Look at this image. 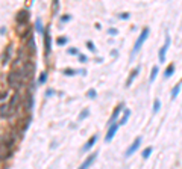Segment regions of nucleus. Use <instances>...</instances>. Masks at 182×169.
Here are the masks:
<instances>
[{"instance_id": "f257e3e1", "label": "nucleus", "mask_w": 182, "mask_h": 169, "mask_svg": "<svg viewBox=\"0 0 182 169\" xmlns=\"http://www.w3.org/2000/svg\"><path fill=\"white\" fill-rule=\"evenodd\" d=\"M147 35H149V29H147V27H144V29H143V32H141V35H140V38L137 39V42H135V45H134V50H132V56H135V55L138 53V50H140V47L143 45V42L146 41Z\"/></svg>"}, {"instance_id": "f03ea898", "label": "nucleus", "mask_w": 182, "mask_h": 169, "mask_svg": "<svg viewBox=\"0 0 182 169\" xmlns=\"http://www.w3.org/2000/svg\"><path fill=\"white\" fill-rule=\"evenodd\" d=\"M44 52H46V56H49L50 52H52V38H50V29L49 27L44 29Z\"/></svg>"}, {"instance_id": "7ed1b4c3", "label": "nucleus", "mask_w": 182, "mask_h": 169, "mask_svg": "<svg viewBox=\"0 0 182 169\" xmlns=\"http://www.w3.org/2000/svg\"><path fill=\"white\" fill-rule=\"evenodd\" d=\"M17 24H28V20H29V12L26 11V9H21V11H18V14H17Z\"/></svg>"}, {"instance_id": "20e7f679", "label": "nucleus", "mask_w": 182, "mask_h": 169, "mask_svg": "<svg viewBox=\"0 0 182 169\" xmlns=\"http://www.w3.org/2000/svg\"><path fill=\"white\" fill-rule=\"evenodd\" d=\"M140 143H141V137L138 136V137H137V139H135V140L132 142V145L129 146V149L126 151V157H131V155H132V154H134V152H135V151L138 149Z\"/></svg>"}, {"instance_id": "39448f33", "label": "nucleus", "mask_w": 182, "mask_h": 169, "mask_svg": "<svg viewBox=\"0 0 182 169\" xmlns=\"http://www.w3.org/2000/svg\"><path fill=\"white\" fill-rule=\"evenodd\" d=\"M11 52H12V45H8L5 50H3V53H2V65L5 67L8 62H9V58H11Z\"/></svg>"}, {"instance_id": "423d86ee", "label": "nucleus", "mask_w": 182, "mask_h": 169, "mask_svg": "<svg viewBox=\"0 0 182 169\" xmlns=\"http://www.w3.org/2000/svg\"><path fill=\"white\" fill-rule=\"evenodd\" d=\"M96 157H97V152H93V154H91L89 157H86V160L77 167V169H86L88 166H91V164H93V161L96 160Z\"/></svg>"}, {"instance_id": "0eeeda50", "label": "nucleus", "mask_w": 182, "mask_h": 169, "mask_svg": "<svg viewBox=\"0 0 182 169\" xmlns=\"http://www.w3.org/2000/svg\"><path fill=\"white\" fill-rule=\"evenodd\" d=\"M168 45H170V38L167 36L164 47L159 50V62H161V64H164V61H165V53H167V49H168Z\"/></svg>"}, {"instance_id": "6e6552de", "label": "nucleus", "mask_w": 182, "mask_h": 169, "mask_svg": "<svg viewBox=\"0 0 182 169\" xmlns=\"http://www.w3.org/2000/svg\"><path fill=\"white\" fill-rule=\"evenodd\" d=\"M117 128H119V125H117V124H112V125L109 127V130H108V134H106V137H105V140H106V142H111V140H112L114 134L117 133Z\"/></svg>"}, {"instance_id": "1a4fd4ad", "label": "nucleus", "mask_w": 182, "mask_h": 169, "mask_svg": "<svg viewBox=\"0 0 182 169\" xmlns=\"http://www.w3.org/2000/svg\"><path fill=\"white\" fill-rule=\"evenodd\" d=\"M140 73V67H137V68H134L132 70V73H131V76H129V79L126 80V86H131L132 85V82H134V79L137 77V74Z\"/></svg>"}, {"instance_id": "9d476101", "label": "nucleus", "mask_w": 182, "mask_h": 169, "mask_svg": "<svg viewBox=\"0 0 182 169\" xmlns=\"http://www.w3.org/2000/svg\"><path fill=\"white\" fill-rule=\"evenodd\" d=\"M96 140H97V136H93V137H91V139H89V140H88V142L85 143V146L82 148V151H88V149H89L91 146H93V145L96 143Z\"/></svg>"}, {"instance_id": "9b49d317", "label": "nucleus", "mask_w": 182, "mask_h": 169, "mask_svg": "<svg viewBox=\"0 0 182 169\" xmlns=\"http://www.w3.org/2000/svg\"><path fill=\"white\" fill-rule=\"evenodd\" d=\"M122 107H123V104H119V106L115 107V110L112 112V116H111V121H109V122H111V125L114 124V119H115V118L120 115V110H122Z\"/></svg>"}, {"instance_id": "f8f14e48", "label": "nucleus", "mask_w": 182, "mask_h": 169, "mask_svg": "<svg viewBox=\"0 0 182 169\" xmlns=\"http://www.w3.org/2000/svg\"><path fill=\"white\" fill-rule=\"evenodd\" d=\"M129 116H131V110H129V109H126V110H125V113H123V118L120 119V122H119V124H120V125L126 124V121L129 119Z\"/></svg>"}, {"instance_id": "ddd939ff", "label": "nucleus", "mask_w": 182, "mask_h": 169, "mask_svg": "<svg viewBox=\"0 0 182 169\" xmlns=\"http://www.w3.org/2000/svg\"><path fill=\"white\" fill-rule=\"evenodd\" d=\"M173 71H174V65L171 64V65H168V67H167V70H165V73H164V76H165V79H168V77H171V76H173Z\"/></svg>"}, {"instance_id": "4468645a", "label": "nucleus", "mask_w": 182, "mask_h": 169, "mask_svg": "<svg viewBox=\"0 0 182 169\" xmlns=\"http://www.w3.org/2000/svg\"><path fill=\"white\" fill-rule=\"evenodd\" d=\"M179 91H180V83L176 85V86L173 88V91H171V100H174V98L179 95Z\"/></svg>"}, {"instance_id": "2eb2a0df", "label": "nucleus", "mask_w": 182, "mask_h": 169, "mask_svg": "<svg viewBox=\"0 0 182 169\" xmlns=\"http://www.w3.org/2000/svg\"><path fill=\"white\" fill-rule=\"evenodd\" d=\"M28 44H29V49H31V53L34 55V53H35V42H34V36H31V38H29V41H28Z\"/></svg>"}, {"instance_id": "dca6fc26", "label": "nucleus", "mask_w": 182, "mask_h": 169, "mask_svg": "<svg viewBox=\"0 0 182 169\" xmlns=\"http://www.w3.org/2000/svg\"><path fill=\"white\" fill-rule=\"evenodd\" d=\"M156 74H158V67H153V68H152V74H150V79H149V80H150V82H153V80L156 79Z\"/></svg>"}, {"instance_id": "f3484780", "label": "nucleus", "mask_w": 182, "mask_h": 169, "mask_svg": "<svg viewBox=\"0 0 182 169\" xmlns=\"http://www.w3.org/2000/svg\"><path fill=\"white\" fill-rule=\"evenodd\" d=\"M159 107H161V101L156 98V100L153 101V113H156V112L159 110Z\"/></svg>"}, {"instance_id": "a211bd4d", "label": "nucleus", "mask_w": 182, "mask_h": 169, "mask_svg": "<svg viewBox=\"0 0 182 169\" xmlns=\"http://www.w3.org/2000/svg\"><path fill=\"white\" fill-rule=\"evenodd\" d=\"M150 152H152V146H149V148H146V149L143 151V158H149V155H150Z\"/></svg>"}, {"instance_id": "6ab92c4d", "label": "nucleus", "mask_w": 182, "mask_h": 169, "mask_svg": "<svg viewBox=\"0 0 182 169\" xmlns=\"http://www.w3.org/2000/svg\"><path fill=\"white\" fill-rule=\"evenodd\" d=\"M64 74H65V76H74V74H76V71H74V70H71V68H65V70H64Z\"/></svg>"}, {"instance_id": "aec40b11", "label": "nucleus", "mask_w": 182, "mask_h": 169, "mask_svg": "<svg viewBox=\"0 0 182 169\" xmlns=\"http://www.w3.org/2000/svg\"><path fill=\"white\" fill-rule=\"evenodd\" d=\"M88 113H89V112H88V109H85V110H82V113L79 115V121H82V119H85V118L88 116Z\"/></svg>"}, {"instance_id": "412c9836", "label": "nucleus", "mask_w": 182, "mask_h": 169, "mask_svg": "<svg viewBox=\"0 0 182 169\" xmlns=\"http://www.w3.org/2000/svg\"><path fill=\"white\" fill-rule=\"evenodd\" d=\"M35 26H37V30H38L40 33H43V27H41V20H40V18H37V23H35Z\"/></svg>"}, {"instance_id": "4be33fe9", "label": "nucleus", "mask_w": 182, "mask_h": 169, "mask_svg": "<svg viewBox=\"0 0 182 169\" xmlns=\"http://www.w3.org/2000/svg\"><path fill=\"white\" fill-rule=\"evenodd\" d=\"M46 80H47V73H43V74L40 76L38 82H40V83H46Z\"/></svg>"}, {"instance_id": "5701e85b", "label": "nucleus", "mask_w": 182, "mask_h": 169, "mask_svg": "<svg viewBox=\"0 0 182 169\" xmlns=\"http://www.w3.org/2000/svg\"><path fill=\"white\" fill-rule=\"evenodd\" d=\"M96 95H97V92H96L94 89H89V91H88V97H89V98H96Z\"/></svg>"}, {"instance_id": "b1692460", "label": "nucleus", "mask_w": 182, "mask_h": 169, "mask_svg": "<svg viewBox=\"0 0 182 169\" xmlns=\"http://www.w3.org/2000/svg\"><path fill=\"white\" fill-rule=\"evenodd\" d=\"M86 47H88L91 52H96V47H94V44L91 42V41H88V42H86Z\"/></svg>"}, {"instance_id": "393cba45", "label": "nucleus", "mask_w": 182, "mask_h": 169, "mask_svg": "<svg viewBox=\"0 0 182 169\" xmlns=\"http://www.w3.org/2000/svg\"><path fill=\"white\" fill-rule=\"evenodd\" d=\"M56 42H58V45H64V44L67 42V38H64V36H62V38H59Z\"/></svg>"}, {"instance_id": "a878e982", "label": "nucleus", "mask_w": 182, "mask_h": 169, "mask_svg": "<svg viewBox=\"0 0 182 169\" xmlns=\"http://www.w3.org/2000/svg\"><path fill=\"white\" fill-rule=\"evenodd\" d=\"M79 61L80 62H86V56L85 55H79Z\"/></svg>"}, {"instance_id": "bb28decb", "label": "nucleus", "mask_w": 182, "mask_h": 169, "mask_svg": "<svg viewBox=\"0 0 182 169\" xmlns=\"http://www.w3.org/2000/svg\"><path fill=\"white\" fill-rule=\"evenodd\" d=\"M120 18H122V20H126V18H129V14H126V12H123V14L120 15Z\"/></svg>"}, {"instance_id": "cd10ccee", "label": "nucleus", "mask_w": 182, "mask_h": 169, "mask_svg": "<svg viewBox=\"0 0 182 169\" xmlns=\"http://www.w3.org/2000/svg\"><path fill=\"white\" fill-rule=\"evenodd\" d=\"M108 33H109V35H117V30H115V29H109Z\"/></svg>"}, {"instance_id": "c85d7f7f", "label": "nucleus", "mask_w": 182, "mask_h": 169, "mask_svg": "<svg viewBox=\"0 0 182 169\" xmlns=\"http://www.w3.org/2000/svg\"><path fill=\"white\" fill-rule=\"evenodd\" d=\"M68 53H70V55H77V50H76V49H70Z\"/></svg>"}, {"instance_id": "c756f323", "label": "nucleus", "mask_w": 182, "mask_h": 169, "mask_svg": "<svg viewBox=\"0 0 182 169\" xmlns=\"http://www.w3.org/2000/svg\"><path fill=\"white\" fill-rule=\"evenodd\" d=\"M6 97H8V91L5 92V89H3V91H2V100H5Z\"/></svg>"}, {"instance_id": "7c9ffc66", "label": "nucleus", "mask_w": 182, "mask_h": 169, "mask_svg": "<svg viewBox=\"0 0 182 169\" xmlns=\"http://www.w3.org/2000/svg\"><path fill=\"white\" fill-rule=\"evenodd\" d=\"M61 20H62V23H64V21H68V20H70V15H64Z\"/></svg>"}, {"instance_id": "2f4dec72", "label": "nucleus", "mask_w": 182, "mask_h": 169, "mask_svg": "<svg viewBox=\"0 0 182 169\" xmlns=\"http://www.w3.org/2000/svg\"><path fill=\"white\" fill-rule=\"evenodd\" d=\"M52 94H55V91H53V89H49V91L46 92V95H47V97H49V95H52Z\"/></svg>"}]
</instances>
